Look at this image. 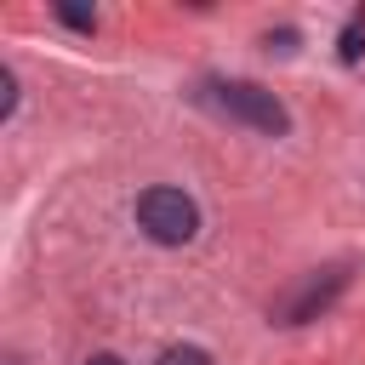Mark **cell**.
<instances>
[{"mask_svg": "<svg viewBox=\"0 0 365 365\" xmlns=\"http://www.w3.org/2000/svg\"><path fill=\"white\" fill-rule=\"evenodd\" d=\"M86 365H125V359H120V354H91Z\"/></svg>", "mask_w": 365, "mask_h": 365, "instance_id": "obj_9", "label": "cell"}, {"mask_svg": "<svg viewBox=\"0 0 365 365\" xmlns=\"http://www.w3.org/2000/svg\"><path fill=\"white\" fill-rule=\"evenodd\" d=\"M11 114H17V74L0 68V120H11Z\"/></svg>", "mask_w": 365, "mask_h": 365, "instance_id": "obj_7", "label": "cell"}, {"mask_svg": "<svg viewBox=\"0 0 365 365\" xmlns=\"http://www.w3.org/2000/svg\"><path fill=\"white\" fill-rule=\"evenodd\" d=\"M200 103L217 108L222 120L257 131V137H291V108H285L268 86H257V80H211V86L200 91Z\"/></svg>", "mask_w": 365, "mask_h": 365, "instance_id": "obj_1", "label": "cell"}, {"mask_svg": "<svg viewBox=\"0 0 365 365\" xmlns=\"http://www.w3.org/2000/svg\"><path fill=\"white\" fill-rule=\"evenodd\" d=\"M291 40H297V34H291V29H279V34H268V51H291Z\"/></svg>", "mask_w": 365, "mask_h": 365, "instance_id": "obj_8", "label": "cell"}, {"mask_svg": "<svg viewBox=\"0 0 365 365\" xmlns=\"http://www.w3.org/2000/svg\"><path fill=\"white\" fill-rule=\"evenodd\" d=\"M348 279H354V262L342 257V262H325V268H308L297 285H285L279 297H274V308H268V325H308V319H319V314H331L336 302H342V291H348Z\"/></svg>", "mask_w": 365, "mask_h": 365, "instance_id": "obj_2", "label": "cell"}, {"mask_svg": "<svg viewBox=\"0 0 365 365\" xmlns=\"http://www.w3.org/2000/svg\"><path fill=\"white\" fill-rule=\"evenodd\" d=\"M131 211H137V228H143L154 245H188V240L200 234V205H194V194H182V188L154 182V188L137 194Z\"/></svg>", "mask_w": 365, "mask_h": 365, "instance_id": "obj_3", "label": "cell"}, {"mask_svg": "<svg viewBox=\"0 0 365 365\" xmlns=\"http://www.w3.org/2000/svg\"><path fill=\"white\" fill-rule=\"evenodd\" d=\"M359 57H365V6H354L348 23H342V34H336V63L354 68Z\"/></svg>", "mask_w": 365, "mask_h": 365, "instance_id": "obj_4", "label": "cell"}, {"mask_svg": "<svg viewBox=\"0 0 365 365\" xmlns=\"http://www.w3.org/2000/svg\"><path fill=\"white\" fill-rule=\"evenodd\" d=\"M51 11H57V23H68L74 34H91V29H97V11H86V6H68V0H57Z\"/></svg>", "mask_w": 365, "mask_h": 365, "instance_id": "obj_5", "label": "cell"}, {"mask_svg": "<svg viewBox=\"0 0 365 365\" xmlns=\"http://www.w3.org/2000/svg\"><path fill=\"white\" fill-rule=\"evenodd\" d=\"M154 365H217V359H211L205 348H194V342H177V348H165Z\"/></svg>", "mask_w": 365, "mask_h": 365, "instance_id": "obj_6", "label": "cell"}]
</instances>
